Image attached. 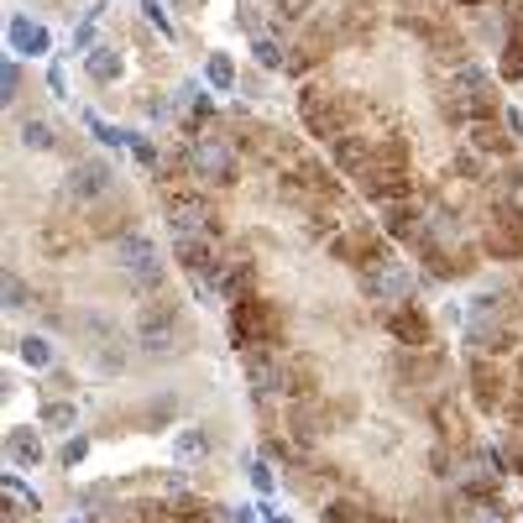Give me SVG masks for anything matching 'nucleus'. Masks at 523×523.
I'll return each instance as SVG.
<instances>
[{"label": "nucleus", "instance_id": "f257e3e1", "mask_svg": "<svg viewBox=\"0 0 523 523\" xmlns=\"http://www.w3.org/2000/svg\"><path fill=\"white\" fill-rule=\"evenodd\" d=\"M231 335L241 351H272L283 335V320L278 309H272L267 299H257V293H241V299L231 304Z\"/></svg>", "mask_w": 523, "mask_h": 523}, {"label": "nucleus", "instance_id": "f03ea898", "mask_svg": "<svg viewBox=\"0 0 523 523\" xmlns=\"http://www.w3.org/2000/svg\"><path fill=\"white\" fill-rule=\"evenodd\" d=\"M330 257L346 262V267L372 272V267H382V262H393V236L377 231V225H367V220H356V225H346V231L330 241Z\"/></svg>", "mask_w": 523, "mask_h": 523}, {"label": "nucleus", "instance_id": "7ed1b4c3", "mask_svg": "<svg viewBox=\"0 0 523 523\" xmlns=\"http://www.w3.org/2000/svg\"><path fill=\"white\" fill-rule=\"evenodd\" d=\"M351 110L356 105L346 95H330L320 84H304V95H299V116H304L309 136H325V142H340L351 131Z\"/></svg>", "mask_w": 523, "mask_h": 523}, {"label": "nucleus", "instance_id": "20e7f679", "mask_svg": "<svg viewBox=\"0 0 523 523\" xmlns=\"http://www.w3.org/2000/svg\"><path fill=\"white\" fill-rule=\"evenodd\" d=\"M189 168H194V178H204V184H215V189L236 184V173H241L236 147L225 142V136H194V147H189Z\"/></svg>", "mask_w": 523, "mask_h": 523}, {"label": "nucleus", "instance_id": "39448f33", "mask_svg": "<svg viewBox=\"0 0 523 523\" xmlns=\"http://www.w3.org/2000/svg\"><path fill=\"white\" fill-rule=\"evenodd\" d=\"M361 288H367V299H377L382 309H398L414 299V288H419V272L408 267V262H382L372 272H361Z\"/></svg>", "mask_w": 523, "mask_h": 523}, {"label": "nucleus", "instance_id": "423d86ee", "mask_svg": "<svg viewBox=\"0 0 523 523\" xmlns=\"http://www.w3.org/2000/svg\"><path fill=\"white\" fill-rule=\"evenodd\" d=\"M116 267L136 288H163V257H157V246L147 236H116Z\"/></svg>", "mask_w": 523, "mask_h": 523}, {"label": "nucleus", "instance_id": "0eeeda50", "mask_svg": "<svg viewBox=\"0 0 523 523\" xmlns=\"http://www.w3.org/2000/svg\"><path fill=\"white\" fill-rule=\"evenodd\" d=\"M136 335H142V351L147 356H168L178 340H184V330H178V309L168 299H157L142 309V320H136Z\"/></svg>", "mask_w": 523, "mask_h": 523}, {"label": "nucleus", "instance_id": "6e6552de", "mask_svg": "<svg viewBox=\"0 0 523 523\" xmlns=\"http://www.w3.org/2000/svg\"><path fill=\"white\" fill-rule=\"evenodd\" d=\"M63 189L74 204H89V199H105L110 189H116V168L105 163V157H79L74 168H68Z\"/></svg>", "mask_w": 523, "mask_h": 523}, {"label": "nucleus", "instance_id": "1a4fd4ad", "mask_svg": "<svg viewBox=\"0 0 523 523\" xmlns=\"http://www.w3.org/2000/svg\"><path fill=\"white\" fill-rule=\"evenodd\" d=\"M508 393H513V382L497 372L487 356H471V403L482 408V414H503Z\"/></svg>", "mask_w": 523, "mask_h": 523}, {"label": "nucleus", "instance_id": "9d476101", "mask_svg": "<svg viewBox=\"0 0 523 523\" xmlns=\"http://www.w3.org/2000/svg\"><path fill=\"white\" fill-rule=\"evenodd\" d=\"M382 325H388V335L398 340V346H408V351H429V340H435V330H429V320L414 304L388 309V314H382Z\"/></svg>", "mask_w": 523, "mask_h": 523}, {"label": "nucleus", "instance_id": "9b49d317", "mask_svg": "<svg viewBox=\"0 0 523 523\" xmlns=\"http://www.w3.org/2000/svg\"><path fill=\"white\" fill-rule=\"evenodd\" d=\"M288 429H293V440H299V445H314L320 435H330L325 403H320V398H293V408H288Z\"/></svg>", "mask_w": 523, "mask_h": 523}, {"label": "nucleus", "instance_id": "f8f14e48", "mask_svg": "<svg viewBox=\"0 0 523 523\" xmlns=\"http://www.w3.org/2000/svg\"><path fill=\"white\" fill-rule=\"evenodd\" d=\"M168 220H173V236H215V210H210V204H204L199 194L173 199Z\"/></svg>", "mask_w": 523, "mask_h": 523}, {"label": "nucleus", "instance_id": "ddd939ff", "mask_svg": "<svg viewBox=\"0 0 523 523\" xmlns=\"http://www.w3.org/2000/svg\"><path fill=\"white\" fill-rule=\"evenodd\" d=\"M246 377H252V393H257V398L288 393V377H283V356H272V351H246Z\"/></svg>", "mask_w": 523, "mask_h": 523}, {"label": "nucleus", "instance_id": "4468645a", "mask_svg": "<svg viewBox=\"0 0 523 523\" xmlns=\"http://www.w3.org/2000/svg\"><path fill=\"white\" fill-rule=\"evenodd\" d=\"M482 252L497 257V262H518V257H523V220L497 215V220L487 225V236H482Z\"/></svg>", "mask_w": 523, "mask_h": 523}, {"label": "nucleus", "instance_id": "2eb2a0df", "mask_svg": "<svg viewBox=\"0 0 523 523\" xmlns=\"http://www.w3.org/2000/svg\"><path fill=\"white\" fill-rule=\"evenodd\" d=\"M6 42H11V53H21V58H42V53L53 48L48 27H42V21H32V16H11Z\"/></svg>", "mask_w": 523, "mask_h": 523}, {"label": "nucleus", "instance_id": "dca6fc26", "mask_svg": "<svg viewBox=\"0 0 523 523\" xmlns=\"http://www.w3.org/2000/svg\"><path fill=\"white\" fill-rule=\"evenodd\" d=\"M492 215L523 220V168H503V173H492Z\"/></svg>", "mask_w": 523, "mask_h": 523}, {"label": "nucleus", "instance_id": "f3484780", "mask_svg": "<svg viewBox=\"0 0 523 523\" xmlns=\"http://www.w3.org/2000/svg\"><path fill=\"white\" fill-rule=\"evenodd\" d=\"M330 157H335V168L340 173H361V168H367L372 163V136H361V131H346V136H340V142H330Z\"/></svg>", "mask_w": 523, "mask_h": 523}, {"label": "nucleus", "instance_id": "a211bd4d", "mask_svg": "<svg viewBox=\"0 0 523 523\" xmlns=\"http://www.w3.org/2000/svg\"><path fill=\"white\" fill-rule=\"evenodd\" d=\"M466 147L471 152H482V157H513V136H503V126L492 121H471L466 126Z\"/></svg>", "mask_w": 523, "mask_h": 523}, {"label": "nucleus", "instance_id": "6ab92c4d", "mask_svg": "<svg viewBox=\"0 0 523 523\" xmlns=\"http://www.w3.org/2000/svg\"><path fill=\"white\" fill-rule=\"evenodd\" d=\"M6 456H11V466H37L42 461V435L32 424H16L6 435Z\"/></svg>", "mask_w": 523, "mask_h": 523}, {"label": "nucleus", "instance_id": "aec40b11", "mask_svg": "<svg viewBox=\"0 0 523 523\" xmlns=\"http://www.w3.org/2000/svg\"><path fill=\"white\" fill-rule=\"evenodd\" d=\"M283 377H288V398H314V388H320V372H314L309 356H283Z\"/></svg>", "mask_w": 523, "mask_h": 523}, {"label": "nucleus", "instance_id": "412c9836", "mask_svg": "<svg viewBox=\"0 0 523 523\" xmlns=\"http://www.w3.org/2000/svg\"><path fill=\"white\" fill-rule=\"evenodd\" d=\"M37 429H53V435H74V429H79V408L68 403V398H48V403H42V414H37Z\"/></svg>", "mask_w": 523, "mask_h": 523}, {"label": "nucleus", "instance_id": "4be33fe9", "mask_svg": "<svg viewBox=\"0 0 523 523\" xmlns=\"http://www.w3.org/2000/svg\"><path fill=\"white\" fill-rule=\"evenodd\" d=\"M121 68H126V63H121V53L110 48V42H100L95 53H84V74L95 79V84H116V79H121Z\"/></svg>", "mask_w": 523, "mask_h": 523}, {"label": "nucleus", "instance_id": "5701e85b", "mask_svg": "<svg viewBox=\"0 0 523 523\" xmlns=\"http://www.w3.org/2000/svg\"><path fill=\"white\" fill-rule=\"evenodd\" d=\"M16 356L27 361L32 372H53V340L48 335H21L16 340Z\"/></svg>", "mask_w": 523, "mask_h": 523}, {"label": "nucleus", "instance_id": "b1692460", "mask_svg": "<svg viewBox=\"0 0 523 523\" xmlns=\"http://www.w3.org/2000/svg\"><path fill=\"white\" fill-rule=\"evenodd\" d=\"M173 456H178V466H194V461H204L210 456V435L204 429H178V440H173Z\"/></svg>", "mask_w": 523, "mask_h": 523}, {"label": "nucleus", "instance_id": "393cba45", "mask_svg": "<svg viewBox=\"0 0 523 523\" xmlns=\"http://www.w3.org/2000/svg\"><path fill=\"white\" fill-rule=\"evenodd\" d=\"M0 487H6V503H11L6 513H32V518L42 513V497H37V492H32L27 482H21L16 471H6V482H0Z\"/></svg>", "mask_w": 523, "mask_h": 523}, {"label": "nucleus", "instance_id": "a878e982", "mask_svg": "<svg viewBox=\"0 0 523 523\" xmlns=\"http://www.w3.org/2000/svg\"><path fill=\"white\" fill-rule=\"evenodd\" d=\"M100 21H105V6H89V11H84V21L74 27V42H68V48H74V53H95V48H100V42H95Z\"/></svg>", "mask_w": 523, "mask_h": 523}, {"label": "nucleus", "instance_id": "bb28decb", "mask_svg": "<svg viewBox=\"0 0 523 523\" xmlns=\"http://www.w3.org/2000/svg\"><path fill=\"white\" fill-rule=\"evenodd\" d=\"M58 142V131H53V121H42V116H32V121H21V147L27 152H48Z\"/></svg>", "mask_w": 523, "mask_h": 523}, {"label": "nucleus", "instance_id": "cd10ccee", "mask_svg": "<svg viewBox=\"0 0 523 523\" xmlns=\"http://www.w3.org/2000/svg\"><path fill=\"white\" fill-rule=\"evenodd\" d=\"M204 79H210V89H236V63L225 53H210L204 58Z\"/></svg>", "mask_w": 523, "mask_h": 523}, {"label": "nucleus", "instance_id": "c85d7f7f", "mask_svg": "<svg viewBox=\"0 0 523 523\" xmlns=\"http://www.w3.org/2000/svg\"><path fill=\"white\" fill-rule=\"evenodd\" d=\"M252 58H257V68H283V63H288V53H283L267 32H262V37H252Z\"/></svg>", "mask_w": 523, "mask_h": 523}, {"label": "nucleus", "instance_id": "c756f323", "mask_svg": "<svg viewBox=\"0 0 523 523\" xmlns=\"http://www.w3.org/2000/svg\"><path fill=\"white\" fill-rule=\"evenodd\" d=\"M461 523H508V508L503 503H487V497H482V503H471L461 513Z\"/></svg>", "mask_w": 523, "mask_h": 523}, {"label": "nucleus", "instance_id": "7c9ffc66", "mask_svg": "<svg viewBox=\"0 0 523 523\" xmlns=\"http://www.w3.org/2000/svg\"><path fill=\"white\" fill-rule=\"evenodd\" d=\"M168 513L173 518H184V523H199L204 513H210V508H204L199 503V497H189V492H173V503H168Z\"/></svg>", "mask_w": 523, "mask_h": 523}, {"label": "nucleus", "instance_id": "2f4dec72", "mask_svg": "<svg viewBox=\"0 0 523 523\" xmlns=\"http://www.w3.org/2000/svg\"><path fill=\"white\" fill-rule=\"evenodd\" d=\"M325 523H367V513H356V503H346V497H335V503H325L320 513Z\"/></svg>", "mask_w": 523, "mask_h": 523}, {"label": "nucleus", "instance_id": "473e14b6", "mask_svg": "<svg viewBox=\"0 0 523 523\" xmlns=\"http://www.w3.org/2000/svg\"><path fill=\"white\" fill-rule=\"evenodd\" d=\"M131 157H136L142 168H152V173L163 168V152H157V147L147 142V136H136V131H131Z\"/></svg>", "mask_w": 523, "mask_h": 523}, {"label": "nucleus", "instance_id": "72a5a7b5", "mask_svg": "<svg viewBox=\"0 0 523 523\" xmlns=\"http://www.w3.org/2000/svg\"><path fill=\"white\" fill-rule=\"evenodd\" d=\"M246 476H252V487H257V492H272V487H278L272 466H267V461H257V456H246Z\"/></svg>", "mask_w": 523, "mask_h": 523}, {"label": "nucleus", "instance_id": "f704fd0d", "mask_svg": "<svg viewBox=\"0 0 523 523\" xmlns=\"http://www.w3.org/2000/svg\"><path fill=\"white\" fill-rule=\"evenodd\" d=\"M142 16H147V21H152V27L163 32V37H173V16H168V6H163V0H142Z\"/></svg>", "mask_w": 523, "mask_h": 523}, {"label": "nucleus", "instance_id": "c9c22d12", "mask_svg": "<svg viewBox=\"0 0 523 523\" xmlns=\"http://www.w3.org/2000/svg\"><path fill=\"white\" fill-rule=\"evenodd\" d=\"M84 456H89V440H84V435H68V445L58 450V466H68V471H74Z\"/></svg>", "mask_w": 523, "mask_h": 523}, {"label": "nucleus", "instance_id": "e433bc0d", "mask_svg": "<svg viewBox=\"0 0 523 523\" xmlns=\"http://www.w3.org/2000/svg\"><path fill=\"white\" fill-rule=\"evenodd\" d=\"M68 393H74V377H68V372H48V382H42V398H68Z\"/></svg>", "mask_w": 523, "mask_h": 523}, {"label": "nucleus", "instance_id": "4c0bfd02", "mask_svg": "<svg viewBox=\"0 0 523 523\" xmlns=\"http://www.w3.org/2000/svg\"><path fill=\"white\" fill-rule=\"evenodd\" d=\"M0 89H6V105L21 95V63L16 58H6V68H0Z\"/></svg>", "mask_w": 523, "mask_h": 523}, {"label": "nucleus", "instance_id": "58836bf2", "mask_svg": "<svg viewBox=\"0 0 523 523\" xmlns=\"http://www.w3.org/2000/svg\"><path fill=\"white\" fill-rule=\"evenodd\" d=\"M6 309H11V314L27 309V283H21L16 272H6Z\"/></svg>", "mask_w": 523, "mask_h": 523}, {"label": "nucleus", "instance_id": "ea45409f", "mask_svg": "<svg viewBox=\"0 0 523 523\" xmlns=\"http://www.w3.org/2000/svg\"><path fill=\"white\" fill-rule=\"evenodd\" d=\"M503 414H508V424L518 429V435H523V388H513V393H508V403H503Z\"/></svg>", "mask_w": 523, "mask_h": 523}, {"label": "nucleus", "instance_id": "a19ab883", "mask_svg": "<svg viewBox=\"0 0 523 523\" xmlns=\"http://www.w3.org/2000/svg\"><path fill=\"white\" fill-rule=\"evenodd\" d=\"M236 21H241V27L252 32V37H262V16H257V6H246V0H241V6H236Z\"/></svg>", "mask_w": 523, "mask_h": 523}, {"label": "nucleus", "instance_id": "79ce46f5", "mask_svg": "<svg viewBox=\"0 0 523 523\" xmlns=\"http://www.w3.org/2000/svg\"><path fill=\"white\" fill-rule=\"evenodd\" d=\"M173 408H178L173 398H163V403H147V414H142V419H147V424H168V419H173Z\"/></svg>", "mask_w": 523, "mask_h": 523}, {"label": "nucleus", "instance_id": "37998d69", "mask_svg": "<svg viewBox=\"0 0 523 523\" xmlns=\"http://www.w3.org/2000/svg\"><path fill=\"white\" fill-rule=\"evenodd\" d=\"M503 456H508V471H523V435L513 429V440L503 445Z\"/></svg>", "mask_w": 523, "mask_h": 523}, {"label": "nucleus", "instance_id": "c03bdc74", "mask_svg": "<svg viewBox=\"0 0 523 523\" xmlns=\"http://www.w3.org/2000/svg\"><path fill=\"white\" fill-rule=\"evenodd\" d=\"M37 246H42V252H68V236H63V231H42Z\"/></svg>", "mask_w": 523, "mask_h": 523}, {"label": "nucleus", "instance_id": "a18cd8bd", "mask_svg": "<svg viewBox=\"0 0 523 523\" xmlns=\"http://www.w3.org/2000/svg\"><path fill=\"white\" fill-rule=\"evenodd\" d=\"M48 89H53V95H68V74H63V68H58V63L48 68Z\"/></svg>", "mask_w": 523, "mask_h": 523}, {"label": "nucleus", "instance_id": "49530a36", "mask_svg": "<svg viewBox=\"0 0 523 523\" xmlns=\"http://www.w3.org/2000/svg\"><path fill=\"white\" fill-rule=\"evenodd\" d=\"M236 513V523H257V513H267L262 503H241V508H231Z\"/></svg>", "mask_w": 523, "mask_h": 523}, {"label": "nucleus", "instance_id": "de8ad7c7", "mask_svg": "<svg viewBox=\"0 0 523 523\" xmlns=\"http://www.w3.org/2000/svg\"><path fill=\"white\" fill-rule=\"evenodd\" d=\"M272 6H278V11H288V16H304V11L314 6V0H272Z\"/></svg>", "mask_w": 523, "mask_h": 523}, {"label": "nucleus", "instance_id": "09e8293b", "mask_svg": "<svg viewBox=\"0 0 523 523\" xmlns=\"http://www.w3.org/2000/svg\"><path fill=\"white\" fill-rule=\"evenodd\" d=\"M508 131H513V136H523V110H508Z\"/></svg>", "mask_w": 523, "mask_h": 523}, {"label": "nucleus", "instance_id": "8fccbe9b", "mask_svg": "<svg viewBox=\"0 0 523 523\" xmlns=\"http://www.w3.org/2000/svg\"><path fill=\"white\" fill-rule=\"evenodd\" d=\"M461 11H482V6H492V0H456Z\"/></svg>", "mask_w": 523, "mask_h": 523}, {"label": "nucleus", "instance_id": "3c124183", "mask_svg": "<svg viewBox=\"0 0 523 523\" xmlns=\"http://www.w3.org/2000/svg\"><path fill=\"white\" fill-rule=\"evenodd\" d=\"M518 388H523V356H518Z\"/></svg>", "mask_w": 523, "mask_h": 523}, {"label": "nucleus", "instance_id": "603ef678", "mask_svg": "<svg viewBox=\"0 0 523 523\" xmlns=\"http://www.w3.org/2000/svg\"><path fill=\"white\" fill-rule=\"evenodd\" d=\"M262 523H288V513H283V518H262Z\"/></svg>", "mask_w": 523, "mask_h": 523}, {"label": "nucleus", "instance_id": "864d4df0", "mask_svg": "<svg viewBox=\"0 0 523 523\" xmlns=\"http://www.w3.org/2000/svg\"><path fill=\"white\" fill-rule=\"evenodd\" d=\"M68 523H89V518H68Z\"/></svg>", "mask_w": 523, "mask_h": 523}]
</instances>
